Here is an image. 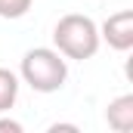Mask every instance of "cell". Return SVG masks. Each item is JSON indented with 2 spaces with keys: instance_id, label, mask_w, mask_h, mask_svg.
Masks as SVG:
<instances>
[{
  "instance_id": "1",
  "label": "cell",
  "mask_w": 133,
  "mask_h": 133,
  "mask_svg": "<svg viewBox=\"0 0 133 133\" xmlns=\"http://www.w3.org/2000/svg\"><path fill=\"white\" fill-rule=\"evenodd\" d=\"M19 77L34 93H59L68 81V59L56 46H34L22 56Z\"/></svg>"
},
{
  "instance_id": "2",
  "label": "cell",
  "mask_w": 133,
  "mask_h": 133,
  "mask_svg": "<svg viewBox=\"0 0 133 133\" xmlns=\"http://www.w3.org/2000/svg\"><path fill=\"white\" fill-rule=\"evenodd\" d=\"M53 43H56V50L65 59H74V62L93 59L99 53V43H102L99 25L90 16H84V12H68L53 28Z\"/></svg>"
},
{
  "instance_id": "3",
  "label": "cell",
  "mask_w": 133,
  "mask_h": 133,
  "mask_svg": "<svg viewBox=\"0 0 133 133\" xmlns=\"http://www.w3.org/2000/svg\"><path fill=\"white\" fill-rule=\"evenodd\" d=\"M99 40H105L118 53H127L133 46V9H121V12L108 16L99 25Z\"/></svg>"
},
{
  "instance_id": "4",
  "label": "cell",
  "mask_w": 133,
  "mask_h": 133,
  "mask_svg": "<svg viewBox=\"0 0 133 133\" xmlns=\"http://www.w3.org/2000/svg\"><path fill=\"white\" fill-rule=\"evenodd\" d=\"M105 121H108L111 130H118V133H130L133 130V96L130 93H124V96H118V99L108 102Z\"/></svg>"
},
{
  "instance_id": "5",
  "label": "cell",
  "mask_w": 133,
  "mask_h": 133,
  "mask_svg": "<svg viewBox=\"0 0 133 133\" xmlns=\"http://www.w3.org/2000/svg\"><path fill=\"white\" fill-rule=\"evenodd\" d=\"M19 74L9 68H0V111H9L19 99Z\"/></svg>"
},
{
  "instance_id": "6",
  "label": "cell",
  "mask_w": 133,
  "mask_h": 133,
  "mask_svg": "<svg viewBox=\"0 0 133 133\" xmlns=\"http://www.w3.org/2000/svg\"><path fill=\"white\" fill-rule=\"evenodd\" d=\"M31 9V0H0V19H22Z\"/></svg>"
},
{
  "instance_id": "7",
  "label": "cell",
  "mask_w": 133,
  "mask_h": 133,
  "mask_svg": "<svg viewBox=\"0 0 133 133\" xmlns=\"http://www.w3.org/2000/svg\"><path fill=\"white\" fill-rule=\"evenodd\" d=\"M0 133H22V124L12 118H0Z\"/></svg>"
},
{
  "instance_id": "8",
  "label": "cell",
  "mask_w": 133,
  "mask_h": 133,
  "mask_svg": "<svg viewBox=\"0 0 133 133\" xmlns=\"http://www.w3.org/2000/svg\"><path fill=\"white\" fill-rule=\"evenodd\" d=\"M59 130H71V133H77V124H53V127H50V133H59Z\"/></svg>"
}]
</instances>
